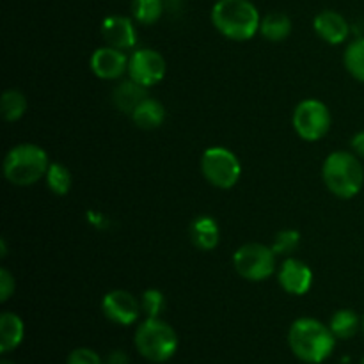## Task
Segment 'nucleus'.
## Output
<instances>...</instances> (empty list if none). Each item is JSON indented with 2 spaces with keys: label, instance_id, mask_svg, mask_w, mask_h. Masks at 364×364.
Returning a JSON list of instances; mask_svg holds the SVG:
<instances>
[{
  "label": "nucleus",
  "instance_id": "f257e3e1",
  "mask_svg": "<svg viewBox=\"0 0 364 364\" xmlns=\"http://www.w3.org/2000/svg\"><path fill=\"white\" fill-rule=\"evenodd\" d=\"M288 345L297 359L308 364H320L333 354L336 336L329 326L316 318H299L288 331Z\"/></svg>",
  "mask_w": 364,
  "mask_h": 364
},
{
  "label": "nucleus",
  "instance_id": "f03ea898",
  "mask_svg": "<svg viewBox=\"0 0 364 364\" xmlns=\"http://www.w3.org/2000/svg\"><path fill=\"white\" fill-rule=\"evenodd\" d=\"M212 23L224 38L247 41L259 31L262 18L249 0H219L212 9Z\"/></svg>",
  "mask_w": 364,
  "mask_h": 364
},
{
  "label": "nucleus",
  "instance_id": "7ed1b4c3",
  "mask_svg": "<svg viewBox=\"0 0 364 364\" xmlns=\"http://www.w3.org/2000/svg\"><path fill=\"white\" fill-rule=\"evenodd\" d=\"M326 187L341 199H350L361 192L364 169L354 153L334 151L326 159L322 167Z\"/></svg>",
  "mask_w": 364,
  "mask_h": 364
},
{
  "label": "nucleus",
  "instance_id": "20e7f679",
  "mask_svg": "<svg viewBox=\"0 0 364 364\" xmlns=\"http://www.w3.org/2000/svg\"><path fill=\"white\" fill-rule=\"evenodd\" d=\"M50 167L48 155L38 144H18L4 159V176L9 183L28 187L46 176Z\"/></svg>",
  "mask_w": 364,
  "mask_h": 364
},
{
  "label": "nucleus",
  "instance_id": "39448f33",
  "mask_svg": "<svg viewBox=\"0 0 364 364\" xmlns=\"http://www.w3.org/2000/svg\"><path fill=\"white\" fill-rule=\"evenodd\" d=\"M135 348L149 363H166L176 354V331L160 318H146L135 331Z\"/></svg>",
  "mask_w": 364,
  "mask_h": 364
},
{
  "label": "nucleus",
  "instance_id": "423d86ee",
  "mask_svg": "<svg viewBox=\"0 0 364 364\" xmlns=\"http://www.w3.org/2000/svg\"><path fill=\"white\" fill-rule=\"evenodd\" d=\"M201 171L210 185L217 188H231L242 176V164L231 149L223 146L208 148L201 156Z\"/></svg>",
  "mask_w": 364,
  "mask_h": 364
},
{
  "label": "nucleus",
  "instance_id": "0eeeda50",
  "mask_svg": "<svg viewBox=\"0 0 364 364\" xmlns=\"http://www.w3.org/2000/svg\"><path fill=\"white\" fill-rule=\"evenodd\" d=\"M276 252L263 244H245L237 249L233 265L238 276L247 281H265L276 270Z\"/></svg>",
  "mask_w": 364,
  "mask_h": 364
},
{
  "label": "nucleus",
  "instance_id": "6e6552de",
  "mask_svg": "<svg viewBox=\"0 0 364 364\" xmlns=\"http://www.w3.org/2000/svg\"><path fill=\"white\" fill-rule=\"evenodd\" d=\"M291 123L301 139L308 142L320 141L331 128L329 107L320 100H304L295 107Z\"/></svg>",
  "mask_w": 364,
  "mask_h": 364
},
{
  "label": "nucleus",
  "instance_id": "1a4fd4ad",
  "mask_svg": "<svg viewBox=\"0 0 364 364\" xmlns=\"http://www.w3.org/2000/svg\"><path fill=\"white\" fill-rule=\"evenodd\" d=\"M166 77V59L156 50L139 48L128 57V78L151 87Z\"/></svg>",
  "mask_w": 364,
  "mask_h": 364
},
{
  "label": "nucleus",
  "instance_id": "9d476101",
  "mask_svg": "<svg viewBox=\"0 0 364 364\" xmlns=\"http://www.w3.org/2000/svg\"><path fill=\"white\" fill-rule=\"evenodd\" d=\"M102 311L107 320L117 326H132L141 316V301L127 290H112L103 297Z\"/></svg>",
  "mask_w": 364,
  "mask_h": 364
},
{
  "label": "nucleus",
  "instance_id": "9b49d317",
  "mask_svg": "<svg viewBox=\"0 0 364 364\" xmlns=\"http://www.w3.org/2000/svg\"><path fill=\"white\" fill-rule=\"evenodd\" d=\"M91 70L102 80H117L128 73V57L123 50L105 45L91 55Z\"/></svg>",
  "mask_w": 364,
  "mask_h": 364
},
{
  "label": "nucleus",
  "instance_id": "f8f14e48",
  "mask_svg": "<svg viewBox=\"0 0 364 364\" xmlns=\"http://www.w3.org/2000/svg\"><path fill=\"white\" fill-rule=\"evenodd\" d=\"M281 288L290 295L308 294L313 284V272L304 262L297 258H287L279 267L277 274Z\"/></svg>",
  "mask_w": 364,
  "mask_h": 364
},
{
  "label": "nucleus",
  "instance_id": "ddd939ff",
  "mask_svg": "<svg viewBox=\"0 0 364 364\" xmlns=\"http://www.w3.org/2000/svg\"><path fill=\"white\" fill-rule=\"evenodd\" d=\"M102 38L105 45L127 52V50L134 48L135 43H137V32H135L130 18L114 14V16H107L103 20Z\"/></svg>",
  "mask_w": 364,
  "mask_h": 364
},
{
  "label": "nucleus",
  "instance_id": "4468645a",
  "mask_svg": "<svg viewBox=\"0 0 364 364\" xmlns=\"http://www.w3.org/2000/svg\"><path fill=\"white\" fill-rule=\"evenodd\" d=\"M313 28L318 38L329 45H341L350 34L348 21L336 11H322L320 14H316Z\"/></svg>",
  "mask_w": 364,
  "mask_h": 364
},
{
  "label": "nucleus",
  "instance_id": "2eb2a0df",
  "mask_svg": "<svg viewBox=\"0 0 364 364\" xmlns=\"http://www.w3.org/2000/svg\"><path fill=\"white\" fill-rule=\"evenodd\" d=\"M148 98V87L137 84L132 78L119 82L112 92V102L123 114H130L137 109L142 100Z\"/></svg>",
  "mask_w": 364,
  "mask_h": 364
},
{
  "label": "nucleus",
  "instance_id": "dca6fc26",
  "mask_svg": "<svg viewBox=\"0 0 364 364\" xmlns=\"http://www.w3.org/2000/svg\"><path fill=\"white\" fill-rule=\"evenodd\" d=\"M23 334L25 326L20 316L9 311L0 315V352L2 354H9L14 348L20 347Z\"/></svg>",
  "mask_w": 364,
  "mask_h": 364
},
{
  "label": "nucleus",
  "instance_id": "f3484780",
  "mask_svg": "<svg viewBox=\"0 0 364 364\" xmlns=\"http://www.w3.org/2000/svg\"><path fill=\"white\" fill-rule=\"evenodd\" d=\"M191 238L196 247H199L201 251H212V249H215L220 238V231L215 219H212L208 215L198 217L191 226Z\"/></svg>",
  "mask_w": 364,
  "mask_h": 364
},
{
  "label": "nucleus",
  "instance_id": "a211bd4d",
  "mask_svg": "<svg viewBox=\"0 0 364 364\" xmlns=\"http://www.w3.org/2000/svg\"><path fill=\"white\" fill-rule=\"evenodd\" d=\"M132 119L142 130H155V128L162 127L164 119H166V109L156 100L146 98L132 112Z\"/></svg>",
  "mask_w": 364,
  "mask_h": 364
},
{
  "label": "nucleus",
  "instance_id": "6ab92c4d",
  "mask_svg": "<svg viewBox=\"0 0 364 364\" xmlns=\"http://www.w3.org/2000/svg\"><path fill=\"white\" fill-rule=\"evenodd\" d=\"M291 32V20L283 13H270L262 18L259 34L272 43L284 41Z\"/></svg>",
  "mask_w": 364,
  "mask_h": 364
},
{
  "label": "nucleus",
  "instance_id": "aec40b11",
  "mask_svg": "<svg viewBox=\"0 0 364 364\" xmlns=\"http://www.w3.org/2000/svg\"><path fill=\"white\" fill-rule=\"evenodd\" d=\"M359 326H361V320H359L358 313H354L352 309H340V311L334 313L329 322V327L336 340L354 338L358 334Z\"/></svg>",
  "mask_w": 364,
  "mask_h": 364
},
{
  "label": "nucleus",
  "instance_id": "412c9836",
  "mask_svg": "<svg viewBox=\"0 0 364 364\" xmlns=\"http://www.w3.org/2000/svg\"><path fill=\"white\" fill-rule=\"evenodd\" d=\"M27 110V98L18 89H7L0 98V112H2L4 119L13 123L18 121Z\"/></svg>",
  "mask_w": 364,
  "mask_h": 364
},
{
  "label": "nucleus",
  "instance_id": "4be33fe9",
  "mask_svg": "<svg viewBox=\"0 0 364 364\" xmlns=\"http://www.w3.org/2000/svg\"><path fill=\"white\" fill-rule=\"evenodd\" d=\"M345 68L355 80L364 84V38H358L347 46L343 55Z\"/></svg>",
  "mask_w": 364,
  "mask_h": 364
},
{
  "label": "nucleus",
  "instance_id": "5701e85b",
  "mask_svg": "<svg viewBox=\"0 0 364 364\" xmlns=\"http://www.w3.org/2000/svg\"><path fill=\"white\" fill-rule=\"evenodd\" d=\"M166 2L164 0H134L132 2V14L142 25H153L160 20Z\"/></svg>",
  "mask_w": 364,
  "mask_h": 364
},
{
  "label": "nucleus",
  "instance_id": "b1692460",
  "mask_svg": "<svg viewBox=\"0 0 364 364\" xmlns=\"http://www.w3.org/2000/svg\"><path fill=\"white\" fill-rule=\"evenodd\" d=\"M46 185L55 196H66L71 188V173L63 164H50L46 171Z\"/></svg>",
  "mask_w": 364,
  "mask_h": 364
},
{
  "label": "nucleus",
  "instance_id": "393cba45",
  "mask_svg": "<svg viewBox=\"0 0 364 364\" xmlns=\"http://www.w3.org/2000/svg\"><path fill=\"white\" fill-rule=\"evenodd\" d=\"M141 308L146 318H160L166 308V297L160 290H146L141 297Z\"/></svg>",
  "mask_w": 364,
  "mask_h": 364
},
{
  "label": "nucleus",
  "instance_id": "a878e982",
  "mask_svg": "<svg viewBox=\"0 0 364 364\" xmlns=\"http://www.w3.org/2000/svg\"><path fill=\"white\" fill-rule=\"evenodd\" d=\"M301 244V233L295 230H283L274 238L272 249L276 255H291Z\"/></svg>",
  "mask_w": 364,
  "mask_h": 364
},
{
  "label": "nucleus",
  "instance_id": "bb28decb",
  "mask_svg": "<svg viewBox=\"0 0 364 364\" xmlns=\"http://www.w3.org/2000/svg\"><path fill=\"white\" fill-rule=\"evenodd\" d=\"M66 364H105L91 348H77L68 355Z\"/></svg>",
  "mask_w": 364,
  "mask_h": 364
},
{
  "label": "nucleus",
  "instance_id": "cd10ccee",
  "mask_svg": "<svg viewBox=\"0 0 364 364\" xmlns=\"http://www.w3.org/2000/svg\"><path fill=\"white\" fill-rule=\"evenodd\" d=\"M14 294V277L7 269H0V302H6Z\"/></svg>",
  "mask_w": 364,
  "mask_h": 364
},
{
  "label": "nucleus",
  "instance_id": "c85d7f7f",
  "mask_svg": "<svg viewBox=\"0 0 364 364\" xmlns=\"http://www.w3.org/2000/svg\"><path fill=\"white\" fill-rule=\"evenodd\" d=\"M128 355L123 350H114L107 355L105 364H128Z\"/></svg>",
  "mask_w": 364,
  "mask_h": 364
},
{
  "label": "nucleus",
  "instance_id": "c756f323",
  "mask_svg": "<svg viewBox=\"0 0 364 364\" xmlns=\"http://www.w3.org/2000/svg\"><path fill=\"white\" fill-rule=\"evenodd\" d=\"M352 149H354L355 155L363 156L364 159V130L359 132V134H355L354 137H352Z\"/></svg>",
  "mask_w": 364,
  "mask_h": 364
},
{
  "label": "nucleus",
  "instance_id": "7c9ffc66",
  "mask_svg": "<svg viewBox=\"0 0 364 364\" xmlns=\"http://www.w3.org/2000/svg\"><path fill=\"white\" fill-rule=\"evenodd\" d=\"M0 364H16V363L9 361V359H2V361H0Z\"/></svg>",
  "mask_w": 364,
  "mask_h": 364
},
{
  "label": "nucleus",
  "instance_id": "2f4dec72",
  "mask_svg": "<svg viewBox=\"0 0 364 364\" xmlns=\"http://www.w3.org/2000/svg\"><path fill=\"white\" fill-rule=\"evenodd\" d=\"M361 364H364V358H363V361H361Z\"/></svg>",
  "mask_w": 364,
  "mask_h": 364
},
{
  "label": "nucleus",
  "instance_id": "473e14b6",
  "mask_svg": "<svg viewBox=\"0 0 364 364\" xmlns=\"http://www.w3.org/2000/svg\"><path fill=\"white\" fill-rule=\"evenodd\" d=\"M363 329H364V320H363Z\"/></svg>",
  "mask_w": 364,
  "mask_h": 364
}]
</instances>
